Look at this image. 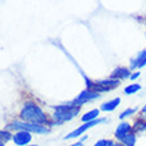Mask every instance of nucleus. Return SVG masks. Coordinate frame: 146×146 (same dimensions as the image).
I'll return each mask as SVG.
<instances>
[{
	"instance_id": "6",
	"label": "nucleus",
	"mask_w": 146,
	"mask_h": 146,
	"mask_svg": "<svg viewBox=\"0 0 146 146\" xmlns=\"http://www.w3.org/2000/svg\"><path fill=\"white\" fill-rule=\"evenodd\" d=\"M100 98H101V93H96V92L89 90V89H84V90L78 93L72 101L76 106H82V105L93 102V101H96V100H100Z\"/></svg>"
},
{
	"instance_id": "1",
	"label": "nucleus",
	"mask_w": 146,
	"mask_h": 146,
	"mask_svg": "<svg viewBox=\"0 0 146 146\" xmlns=\"http://www.w3.org/2000/svg\"><path fill=\"white\" fill-rule=\"evenodd\" d=\"M19 118L21 121H25V122L50 127V115L46 114L44 109L36 101L28 100L24 102L19 111Z\"/></svg>"
},
{
	"instance_id": "7",
	"label": "nucleus",
	"mask_w": 146,
	"mask_h": 146,
	"mask_svg": "<svg viewBox=\"0 0 146 146\" xmlns=\"http://www.w3.org/2000/svg\"><path fill=\"white\" fill-rule=\"evenodd\" d=\"M32 138H33V134L29 133V131H15L13 133V138H12V142L15 146H28L31 143Z\"/></svg>"
},
{
	"instance_id": "10",
	"label": "nucleus",
	"mask_w": 146,
	"mask_h": 146,
	"mask_svg": "<svg viewBox=\"0 0 146 146\" xmlns=\"http://www.w3.org/2000/svg\"><path fill=\"white\" fill-rule=\"evenodd\" d=\"M121 104V98L119 97H114L111 100L106 101V102H102L100 105V110L105 111V113H110V111H114L115 109L118 108V105Z\"/></svg>"
},
{
	"instance_id": "18",
	"label": "nucleus",
	"mask_w": 146,
	"mask_h": 146,
	"mask_svg": "<svg viewBox=\"0 0 146 146\" xmlns=\"http://www.w3.org/2000/svg\"><path fill=\"white\" fill-rule=\"evenodd\" d=\"M139 118H142L146 121V105L143 106L142 109H141V113H139Z\"/></svg>"
},
{
	"instance_id": "3",
	"label": "nucleus",
	"mask_w": 146,
	"mask_h": 146,
	"mask_svg": "<svg viewBox=\"0 0 146 146\" xmlns=\"http://www.w3.org/2000/svg\"><path fill=\"white\" fill-rule=\"evenodd\" d=\"M4 129L7 130H11V131H20V130H24V131H29L32 134H37V135H44V134H48L50 131V127L48 126H44V125H36V123H29V122H25V121H21L20 118L17 119H13L11 122H8L5 125Z\"/></svg>"
},
{
	"instance_id": "2",
	"label": "nucleus",
	"mask_w": 146,
	"mask_h": 146,
	"mask_svg": "<svg viewBox=\"0 0 146 146\" xmlns=\"http://www.w3.org/2000/svg\"><path fill=\"white\" fill-rule=\"evenodd\" d=\"M53 113L50 114V127L64 125L65 122H69L73 118H76L81 110V106H76L73 101L64 102L52 106Z\"/></svg>"
},
{
	"instance_id": "20",
	"label": "nucleus",
	"mask_w": 146,
	"mask_h": 146,
	"mask_svg": "<svg viewBox=\"0 0 146 146\" xmlns=\"http://www.w3.org/2000/svg\"><path fill=\"white\" fill-rule=\"evenodd\" d=\"M81 141H82V142H85V141H86V139H88V135H86V134H85V135H82V137H81Z\"/></svg>"
},
{
	"instance_id": "5",
	"label": "nucleus",
	"mask_w": 146,
	"mask_h": 146,
	"mask_svg": "<svg viewBox=\"0 0 146 146\" xmlns=\"http://www.w3.org/2000/svg\"><path fill=\"white\" fill-rule=\"evenodd\" d=\"M108 122V118H105V117H100V118L94 119V121H90V122H85L82 125H80L78 127H76L74 130H72L70 133H68L66 135H64V139H77L80 138L82 134H85L89 129H92V127L97 126V125H100V123H105Z\"/></svg>"
},
{
	"instance_id": "9",
	"label": "nucleus",
	"mask_w": 146,
	"mask_h": 146,
	"mask_svg": "<svg viewBox=\"0 0 146 146\" xmlns=\"http://www.w3.org/2000/svg\"><path fill=\"white\" fill-rule=\"evenodd\" d=\"M130 76H131L130 68H125V66H118V68H115V69L110 73V78L119 80V81L130 78Z\"/></svg>"
},
{
	"instance_id": "4",
	"label": "nucleus",
	"mask_w": 146,
	"mask_h": 146,
	"mask_svg": "<svg viewBox=\"0 0 146 146\" xmlns=\"http://www.w3.org/2000/svg\"><path fill=\"white\" fill-rule=\"evenodd\" d=\"M85 84H86V89L92 90L96 93H106L110 92L113 89L118 88L121 81L119 80H114V78H105V80H97V81H92L85 77Z\"/></svg>"
},
{
	"instance_id": "21",
	"label": "nucleus",
	"mask_w": 146,
	"mask_h": 146,
	"mask_svg": "<svg viewBox=\"0 0 146 146\" xmlns=\"http://www.w3.org/2000/svg\"><path fill=\"white\" fill-rule=\"evenodd\" d=\"M0 146H7V143H4V142H0Z\"/></svg>"
},
{
	"instance_id": "22",
	"label": "nucleus",
	"mask_w": 146,
	"mask_h": 146,
	"mask_svg": "<svg viewBox=\"0 0 146 146\" xmlns=\"http://www.w3.org/2000/svg\"><path fill=\"white\" fill-rule=\"evenodd\" d=\"M28 146H40V145H28Z\"/></svg>"
},
{
	"instance_id": "8",
	"label": "nucleus",
	"mask_w": 146,
	"mask_h": 146,
	"mask_svg": "<svg viewBox=\"0 0 146 146\" xmlns=\"http://www.w3.org/2000/svg\"><path fill=\"white\" fill-rule=\"evenodd\" d=\"M131 130H133V123H130L129 121H121L114 130V139L118 141L125 135L130 134Z\"/></svg>"
},
{
	"instance_id": "12",
	"label": "nucleus",
	"mask_w": 146,
	"mask_h": 146,
	"mask_svg": "<svg viewBox=\"0 0 146 146\" xmlns=\"http://www.w3.org/2000/svg\"><path fill=\"white\" fill-rule=\"evenodd\" d=\"M118 142L123 143L125 146H135V142H137V134L131 131L130 134L125 135L121 139H118Z\"/></svg>"
},
{
	"instance_id": "14",
	"label": "nucleus",
	"mask_w": 146,
	"mask_h": 146,
	"mask_svg": "<svg viewBox=\"0 0 146 146\" xmlns=\"http://www.w3.org/2000/svg\"><path fill=\"white\" fill-rule=\"evenodd\" d=\"M12 138H13V131L7 130V129L0 130V142L7 143V142H9V141H12Z\"/></svg>"
},
{
	"instance_id": "15",
	"label": "nucleus",
	"mask_w": 146,
	"mask_h": 146,
	"mask_svg": "<svg viewBox=\"0 0 146 146\" xmlns=\"http://www.w3.org/2000/svg\"><path fill=\"white\" fill-rule=\"evenodd\" d=\"M138 110L137 108H127V109H125V110L122 111V113H119V115H118V118L121 119V121H125L126 118H129V117H131V115L134 114L135 111Z\"/></svg>"
},
{
	"instance_id": "16",
	"label": "nucleus",
	"mask_w": 146,
	"mask_h": 146,
	"mask_svg": "<svg viewBox=\"0 0 146 146\" xmlns=\"http://www.w3.org/2000/svg\"><path fill=\"white\" fill-rule=\"evenodd\" d=\"M114 139H106V138H101V139H98L96 143L93 146H113L114 145Z\"/></svg>"
},
{
	"instance_id": "19",
	"label": "nucleus",
	"mask_w": 146,
	"mask_h": 146,
	"mask_svg": "<svg viewBox=\"0 0 146 146\" xmlns=\"http://www.w3.org/2000/svg\"><path fill=\"white\" fill-rule=\"evenodd\" d=\"M69 146H84V142H82V141H81V139H78V141H76V142L70 143Z\"/></svg>"
},
{
	"instance_id": "11",
	"label": "nucleus",
	"mask_w": 146,
	"mask_h": 146,
	"mask_svg": "<svg viewBox=\"0 0 146 146\" xmlns=\"http://www.w3.org/2000/svg\"><path fill=\"white\" fill-rule=\"evenodd\" d=\"M100 109H92V110L86 111L84 114L81 115V122L85 123V122H90V121H94V119L100 118Z\"/></svg>"
},
{
	"instance_id": "13",
	"label": "nucleus",
	"mask_w": 146,
	"mask_h": 146,
	"mask_svg": "<svg viewBox=\"0 0 146 146\" xmlns=\"http://www.w3.org/2000/svg\"><path fill=\"white\" fill-rule=\"evenodd\" d=\"M141 85L137 84V82H133V84L127 85V86H125L123 88V94H126V96H130V94H134V93L139 92L141 90Z\"/></svg>"
},
{
	"instance_id": "17",
	"label": "nucleus",
	"mask_w": 146,
	"mask_h": 146,
	"mask_svg": "<svg viewBox=\"0 0 146 146\" xmlns=\"http://www.w3.org/2000/svg\"><path fill=\"white\" fill-rule=\"evenodd\" d=\"M139 76H141V72H139V70H137V72L131 73V76H130V78H129V80H130V81H135Z\"/></svg>"
}]
</instances>
